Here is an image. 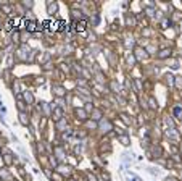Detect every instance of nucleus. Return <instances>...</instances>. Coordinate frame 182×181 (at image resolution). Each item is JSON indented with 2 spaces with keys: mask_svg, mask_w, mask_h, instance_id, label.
Here are the masks:
<instances>
[{
  "mask_svg": "<svg viewBox=\"0 0 182 181\" xmlns=\"http://www.w3.org/2000/svg\"><path fill=\"white\" fill-rule=\"evenodd\" d=\"M58 173L70 176V175H71V167H68V165H60V167H58Z\"/></svg>",
  "mask_w": 182,
  "mask_h": 181,
  "instance_id": "1",
  "label": "nucleus"
},
{
  "mask_svg": "<svg viewBox=\"0 0 182 181\" xmlns=\"http://www.w3.org/2000/svg\"><path fill=\"white\" fill-rule=\"evenodd\" d=\"M135 57L139 58V60H140V58H145V57H147V52L142 50V49H135Z\"/></svg>",
  "mask_w": 182,
  "mask_h": 181,
  "instance_id": "2",
  "label": "nucleus"
},
{
  "mask_svg": "<svg viewBox=\"0 0 182 181\" xmlns=\"http://www.w3.org/2000/svg\"><path fill=\"white\" fill-rule=\"evenodd\" d=\"M0 178H2V179H11L10 173L5 170V168H0Z\"/></svg>",
  "mask_w": 182,
  "mask_h": 181,
  "instance_id": "3",
  "label": "nucleus"
},
{
  "mask_svg": "<svg viewBox=\"0 0 182 181\" xmlns=\"http://www.w3.org/2000/svg\"><path fill=\"white\" fill-rule=\"evenodd\" d=\"M20 121H21V124H29V116L21 112V113H20Z\"/></svg>",
  "mask_w": 182,
  "mask_h": 181,
  "instance_id": "4",
  "label": "nucleus"
},
{
  "mask_svg": "<svg viewBox=\"0 0 182 181\" xmlns=\"http://www.w3.org/2000/svg\"><path fill=\"white\" fill-rule=\"evenodd\" d=\"M53 91H55V94L58 96V97L65 96V89H63V87H60V86H55V87H53Z\"/></svg>",
  "mask_w": 182,
  "mask_h": 181,
  "instance_id": "5",
  "label": "nucleus"
},
{
  "mask_svg": "<svg viewBox=\"0 0 182 181\" xmlns=\"http://www.w3.org/2000/svg\"><path fill=\"white\" fill-rule=\"evenodd\" d=\"M50 179H52V181H63V175H60V173H53L52 176H50Z\"/></svg>",
  "mask_w": 182,
  "mask_h": 181,
  "instance_id": "6",
  "label": "nucleus"
},
{
  "mask_svg": "<svg viewBox=\"0 0 182 181\" xmlns=\"http://www.w3.org/2000/svg\"><path fill=\"white\" fill-rule=\"evenodd\" d=\"M47 7H48V13H50V15H52V13H55V11H56V5H55V3L52 5V3L48 2V3H47Z\"/></svg>",
  "mask_w": 182,
  "mask_h": 181,
  "instance_id": "7",
  "label": "nucleus"
},
{
  "mask_svg": "<svg viewBox=\"0 0 182 181\" xmlns=\"http://www.w3.org/2000/svg\"><path fill=\"white\" fill-rule=\"evenodd\" d=\"M169 53H171V52H169V50H163V52H161V53L158 55V57H160V58H165V57H168V55H169Z\"/></svg>",
  "mask_w": 182,
  "mask_h": 181,
  "instance_id": "8",
  "label": "nucleus"
},
{
  "mask_svg": "<svg viewBox=\"0 0 182 181\" xmlns=\"http://www.w3.org/2000/svg\"><path fill=\"white\" fill-rule=\"evenodd\" d=\"M24 99H26L28 102H32V96H31V94H28V92L24 94Z\"/></svg>",
  "mask_w": 182,
  "mask_h": 181,
  "instance_id": "9",
  "label": "nucleus"
},
{
  "mask_svg": "<svg viewBox=\"0 0 182 181\" xmlns=\"http://www.w3.org/2000/svg\"><path fill=\"white\" fill-rule=\"evenodd\" d=\"M150 107H152V108H156V102L153 100V99H150Z\"/></svg>",
  "mask_w": 182,
  "mask_h": 181,
  "instance_id": "10",
  "label": "nucleus"
},
{
  "mask_svg": "<svg viewBox=\"0 0 182 181\" xmlns=\"http://www.w3.org/2000/svg\"><path fill=\"white\" fill-rule=\"evenodd\" d=\"M23 5H24L26 8H31V7H32V2H24Z\"/></svg>",
  "mask_w": 182,
  "mask_h": 181,
  "instance_id": "11",
  "label": "nucleus"
},
{
  "mask_svg": "<svg viewBox=\"0 0 182 181\" xmlns=\"http://www.w3.org/2000/svg\"><path fill=\"white\" fill-rule=\"evenodd\" d=\"M5 162H7V163H11V155H5Z\"/></svg>",
  "mask_w": 182,
  "mask_h": 181,
  "instance_id": "12",
  "label": "nucleus"
},
{
  "mask_svg": "<svg viewBox=\"0 0 182 181\" xmlns=\"http://www.w3.org/2000/svg\"><path fill=\"white\" fill-rule=\"evenodd\" d=\"M87 178H89V181H98L95 176H93V175H89V176H87Z\"/></svg>",
  "mask_w": 182,
  "mask_h": 181,
  "instance_id": "13",
  "label": "nucleus"
},
{
  "mask_svg": "<svg viewBox=\"0 0 182 181\" xmlns=\"http://www.w3.org/2000/svg\"><path fill=\"white\" fill-rule=\"evenodd\" d=\"M18 107H20V110H24V104L20 102V104H18Z\"/></svg>",
  "mask_w": 182,
  "mask_h": 181,
  "instance_id": "14",
  "label": "nucleus"
},
{
  "mask_svg": "<svg viewBox=\"0 0 182 181\" xmlns=\"http://www.w3.org/2000/svg\"><path fill=\"white\" fill-rule=\"evenodd\" d=\"M166 181H177L176 178H166Z\"/></svg>",
  "mask_w": 182,
  "mask_h": 181,
  "instance_id": "15",
  "label": "nucleus"
},
{
  "mask_svg": "<svg viewBox=\"0 0 182 181\" xmlns=\"http://www.w3.org/2000/svg\"><path fill=\"white\" fill-rule=\"evenodd\" d=\"M70 181H74V179H70Z\"/></svg>",
  "mask_w": 182,
  "mask_h": 181,
  "instance_id": "16",
  "label": "nucleus"
}]
</instances>
